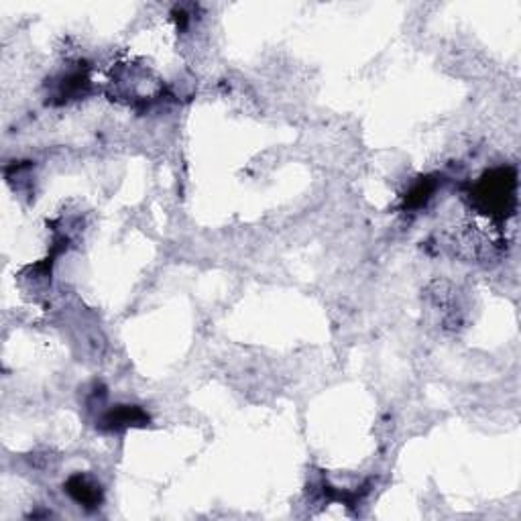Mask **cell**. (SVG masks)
<instances>
[{
	"label": "cell",
	"mask_w": 521,
	"mask_h": 521,
	"mask_svg": "<svg viewBox=\"0 0 521 521\" xmlns=\"http://www.w3.org/2000/svg\"><path fill=\"white\" fill-rule=\"evenodd\" d=\"M67 487H69L67 491L71 493V497L84 505H94L98 503V499H100V491H98V487L90 485V483H88L86 479H81V476L71 479Z\"/></svg>",
	"instance_id": "obj_1"
}]
</instances>
